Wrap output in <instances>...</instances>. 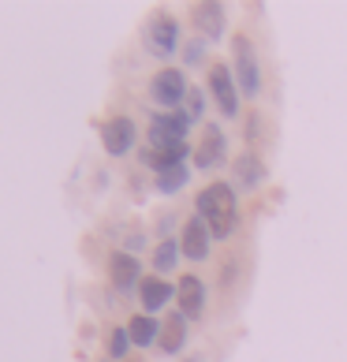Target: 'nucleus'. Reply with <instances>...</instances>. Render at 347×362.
Listing matches in <instances>:
<instances>
[{
    "label": "nucleus",
    "mask_w": 347,
    "mask_h": 362,
    "mask_svg": "<svg viewBox=\"0 0 347 362\" xmlns=\"http://www.w3.org/2000/svg\"><path fill=\"white\" fill-rule=\"evenodd\" d=\"M198 217L209 224V232L217 239H228L235 232L239 221V202H235V187L232 183H209L198 194Z\"/></svg>",
    "instance_id": "obj_1"
},
{
    "label": "nucleus",
    "mask_w": 347,
    "mask_h": 362,
    "mask_svg": "<svg viewBox=\"0 0 347 362\" xmlns=\"http://www.w3.org/2000/svg\"><path fill=\"white\" fill-rule=\"evenodd\" d=\"M187 131H191V119L183 112H161L150 119V131H146V139L157 153L172 157L176 165H183V157L191 153V142H187Z\"/></svg>",
    "instance_id": "obj_2"
},
{
    "label": "nucleus",
    "mask_w": 347,
    "mask_h": 362,
    "mask_svg": "<svg viewBox=\"0 0 347 362\" xmlns=\"http://www.w3.org/2000/svg\"><path fill=\"white\" fill-rule=\"evenodd\" d=\"M232 52H235V83L247 98H258L261 90V64H258V52H254V42L239 34L232 42Z\"/></svg>",
    "instance_id": "obj_3"
},
{
    "label": "nucleus",
    "mask_w": 347,
    "mask_h": 362,
    "mask_svg": "<svg viewBox=\"0 0 347 362\" xmlns=\"http://www.w3.org/2000/svg\"><path fill=\"white\" fill-rule=\"evenodd\" d=\"M142 45H146V52H153V57H172L180 45V23L172 16H153L142 30Z\"/></svg>",
    "instance_id": "obj_4"
},
{
    "label": "nucleus",
    "mask_w": 347,
    "mask_h": 362,
    "mask_svg": "<svg viewBox=\"0 0 347 362\" xmlns=\"http://www.w3.org/2000/svg\"><path fill=\"white\" fill-rule=\"evenodd\" d=\"M224 157H228V135L220 131V124H209L194 150V165H198V172H217L224 165Z\"/></svg>",
    "instance_id": "obj_5"
},
{
    "label": "nucleus",
    "mask_w": 347,
    "mask_h": 362,
    "mask_svg": "<svg viewBox=\"0 0 347 362\" xmlns=\"http://www.w3.org/2000/svg\"><path fill=\"white\" fill-rule=\"evenodd\" d=\"M209 93L224 116H239V86L228 64H213L209 68Z\"/></svg>",
    "instance_id": "obj_6"
},
{
    "label": "nucleus",
    "mask_w": 347,
    "mask_h": 362,
    "mask_svg": "<svg viewBox=\"0 0 347 362\" xmlns=\"http://www.w3.org/2000/svg\"><path fill=\"white\" fill-rule=\"evenodd\" d=\"M187 78H183V71H176V68H165V71H157L153 78H150V98L161 105V109H172V105H183L187 101Z\"/></svg>",
    "instance_id": "obj_7"
},
{
    "label": "nucleus",
    "mask_w": 347,
    "mask_h": 362,
    "mask_svg": "<svg viewBox=\"0 0 347 362\" xmlns=\"http://www.w3.org/2000/svg\"><path fill=\"white\" fill-rule=\"evenodd\" d=\"M101 146H105V153L109 157H124L135 150V119L131 116H112V119H105V127H101Z\"/></svg>",
    "instance_id": "obj_8"
},
{
    "label": "nucleus",
    "mask_w": 347,
    "mask_h": 362,
    "mask_svg": "<svg viewBox=\"0 0 347 362\" xmlns=\"http://www.w3.org/2000/svg\"><path fill=\"white\" fill-rule=\"evenodd\" d=\"M209 239H213V232H209V224L198 217L191 221H183V235H180V250H183V258H191V262H206L209 258Z\"/></svg>",
    "instance_id": "obj_9"
},
{
    "label": "nucleus",
    "mask_w": 347,
    "mask_h": 362,
    "mask_svg": "<svg viewBox=\"0 0 347 362\" xmlns=\"http://www.w3.org/2000/svg\"><path fill=\"white\" fill-rule=\"evenodd\" d=\"M109 276H112V288H116V291H139V288H142L139 258H135V254H127V250H116V254H112Z\"/></svg>",
    "instance_id": "obj_10"
},
{
    "label": "nucleus",
    "mask_w": 347,
    "mask_h": 362,
    "mask_svg": "<svg viewBox=\"0 0 347 362\" xmlns=\"http://www.w3.org/2000/svg\"><path fill=\"white\" fill-rule=\"evenodd\" d=\"M191 19H194L198 30H202L206 42H217V37L224 34V26H228V19H224V4H213V0L191 4Z\"/></svg>",
    "instance_id": "obj_11"
},
{
    "label": "nucleus",
    "mask_w": 347,
    "mask_h": 362,
    "mask_svg": "<svg viewBox=\"0 0 347 362\" xmlns=\"http://www.w3.org/2000/svg\"><path fill=\"white\" fill-rule=\"evenodd\" d=\"M139 299H142L146 314H157V310H165V306L176 299V288H172L165 276H146L142 288H139Z\"/></svg>",
    "instance_id": "obj_12"
},
{
    "label": "nucleus",
    "mask_w": 347,
    "mask_h": 362,
    "mask_svg": "<svg viewBox=\"0 0 347 362\" xmlns=\"http://www.w3.org/2000/svg\"><path fill=\"white\" fill-rule=\"evenodd\" d=\"M176 299H180V314L183 317H198L206 306V284L198 276H183L176 284Z\"/></svg>",
    "instance_id": "obj_13"
},
{
    "label": "nucleus",
    "mask_w": 347,
    "mask_h": 362,
    "mask_svg": "<svg viewBox=\"0 0 347 362\" xmlns=\"http://www.w3.org/2000/svg\"><path fill=\"white\" fill-rule=\"evenodd\" d=\"M232 172H235V187H243V191H258V187L265 183V176H269L258 153H243L235 160Z\"/></svg>",
    "instance_id": "obj_14"
},
{
    "label": "nucleus",
    "mask_w": 347,
    "mask_h": 362,
    "mask_svg": "<svg viewBox=\"0 0 347 362\" xmlns=\"http://www.w3.org/2000/svg\"><path fill=\"white\" fill-rule=\"evenodd\" d=\"M157 344H161L165 355H180L187 347V317L183 314H168L161 321V337H157Z\"/></svg>",
    "instance_id": "obj_15"
},
{
    "label": "nucleus",
    "mask_w": 347,
    "mask_h": 362,
    "mask_svg": "<svg viewBox=\"0 0 347 362\" xmlns=\"http://www.w3.org/2000/svg\"><path fill=\"white\" fill-rule=\"evenodd\" d=\"M127 332H131V344L135 347H150V344H157V337H161V325H157L150 314H135L127 321Z\"/></svg>",
    "instance_id": "obj_16"
},
{
    "label": "nucleus",
    "mask_w": 347,
    "mask_h": 362,
    "mask_svg": "<svg viewBox=\"0 0 347 362\" xmlns=\"http://www.w3.org/2000/svg\"><path fill=\"white\" fill-rule=\"evenodd\" d=\"M180 254H183V250H180L176 239H165V243L153 250V269H157V276H165V273L176 269V265H180Z\"/></svg>",
    "instance_id": "obj_17"
},
{
    "label": "nucleus",
    "mask_w": 347,
    "mask_h": 362,
    "mask_svg": "<svg viewBox=\"0 0 347 362\" xmlns=\"http://www.w3.org/2000/svg\"><path fill=\"white\" fill-rule=\"evenodd\" d=\"M187 180H191V168H187V165H172V168H165L161 176H157V191H161V194H176V191L187 187Z\"/></svg>",
    "instance_id": "obj_18"
},
{
    "label": "nucleus",
    "mask_w": 347,
    "mask_h": 362,
    "mask_svg": "<svg viewBox=\"0 0 347 362\" xmlns=\"http://www.w3.org/2000/svg\"><path fill=\"white\" fill-rule=\"evenodd\" d=\"M180 112L191 119V124H198V119H202V112H206V93L198 90V86H191V90H187V101H183Z\"/></svg>",
    "instance_id": "obj_19"
},
{
    "label": "nucleus",
    "mask_w": 347,
    "mask_h": 362,
    "mask_svg": "<svg viewBox=\"0 0 347 362\" xmlns=\"http://www.w3.org/2000/svg\"><path fill=\"white\" fill-rule=\"evenodd\" d=\"M131 351V332H127V325L124 329H112V337H109V355L112 358H124Z\"/></svg>",
    "instance_id": "obj_20"
},
{
    "label": "nucleus",
    "mask_w": 347,
    "mask_h": 362,
    "mask_svg": "<svg viewBox=\"0 0 347 362\" xmlns=\"http://www.w3.org/2000/svg\"><path fill=\"white\" fill-rule=\"evenodd\" d=\"M142 165H146V168H153L157 176H161V172H165V168H172L176 160H172V157H165V153H157L153 146H146V150H142Z\"/></svg>",
    "instance_id": "obj_21"
},
{
    "label": "nucleus",
    "mask_w": 347,
    "mask_h": 362,
    "mask_svg": "<svg viewBox=\"0 0 347 362\" xmlns=\"http://www.w3.org/2000/svg\"><path fill=\"white\" fill-rule=\"evenodd\" d=\"M183 60H187V64H202V60H206V42H202V37L183 49Z\"/></svg>",
    "instance_id": "obj_22"
},
{
    "label": "nucleus",
    "mask_w": 347,
    "mask_h": 362,
    "mask_svg": "<svg viewBox=\"0 0 347 362\" xmlns=\"http://www.w3.org/2000/svg\"><path fill=\"white\" fill-rule=\"evenodd\" d=\"M191 362H202V358H198V355H194V358H191Z\"/></svg>",
    "instance_id": "obj_23"
}]
</instances>
